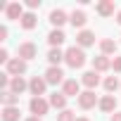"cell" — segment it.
<instances>
[{
	"mask_svg": "<svg viewBox=\"0 0 121 121\" xmlns=\"http://www.w3.org/2000/svg\"><path fill=\"white\" fill-rule=\"evenodd\" d=\"M76 43H78V48L93 45V43H95V33H93V31H78V36H76Z\"/></svg>",
	"mask_w": 121,
	"mask_h": 121,
	"instance_id": "obj_10",
	"label": "cell"
},
{
	"mask_svg": "<svg viewBox=\"0 0 121 121\" xmlns=\"http://www.w3.org/2000/svg\"><path fill=\"white\" fill-rule=\"evenodd\" d=\"M100 50H102V55H112L116 50V43L109 40V38H104V40H100Z\"/></svg>",
	"mask_w": 121,
	"mask_h": 121,
	"instance_id": "obj_23",
	"label": "cell"
},
{
	"mask_svg": "<svg viewBox=\"0 0 121 121\" xmlns=\"http://www.w3.org/2000/svg\"><path fill=\"white\" fill-rule=\"evenodd\" d=\"M0 40H7V29L0 26Z\"/></svg>",
	"mask_w": 121,
	"mask_h": 121,
	"instance_id": "obj_31",
	"label": "cell"
},
{
	"mask_svg": "<svg viewBox=\"0 0 121 121\" xmlns=\"http://www.w3.org/2000/svg\"><path fill=\"white\" fill-rule=\"evenodd\" d=\"M116 22H119V24H121V10H119V14H116Z\"/></svg>",
	"mask_w": 121,
	"mask_h": 121,
	"instance_id": "obj_33",
	"label": "cell"
},
{
	"mask_svg": "<svg viewBox=\"0 0 121 121\" xmlns=\"http://www.w3.org/2000/svg\"><path fill=\"white\" fill-rule=\"evenodd\" d=\"M69 22H71L74 26H78V29H81V26L86 24V12H83V10H74V12H71V17H69Z\"/></svg>",
	"mask_w": 121,
	"mask_h": 121,
	"instance_id": "obj_19",
	"label": "cell"
},
{
	"mask_svg": "<svg viewBox=\"0 0 121 121\" xmlns=\"http://www.w3.org/2000/svg\"><path fill=\"white\" fill-rule=\"evenodd\" d=\"M0 62H10V55H7V50H0Z\"/></svg>",
	"mask_w": 121,
	"mask_h": 121,
	"instance_id": "obj_30",
	"label": "cell"
},
{
	"mask_svg": "<svg viewBox=\"0 0 121 121\" xmlns=\"http://www.w3.org/2000/svg\"><path fill=\"white\" fill-rule=\"evenodd\" d=\"M26 71V62L22 57H17V59H10L7 62V74H14V76H19V74H24Z\"/></svg>",
	"mask_w": 121,
	"mask_h": 121,
	"instance_id": "obj_4",
	"label": "cell"
},
{
	"mask_svg": "<svg viewBox=\"0 0 121 121\" xmlns=\"http://www.w3.org/2000/svg\"><path fill=\"white\" fill-rule=\"evenodd\" d=\"M78 90H81V86H78V81H74V78H71V81H64V86H62V93H64L67 97H76V95H81Z\"/></svg>",
	"mask_w": 121,
	"mask_h": 121,
	"instance_id": "obj_8",
	"label": "cell"
},
{
	"mask_svg": "<svg viewBox=\"0 0 121 121\" xmlns=\"http://www.w3.org/2000/svg\"><path fill=\"white\" fill-rule=\"evenodd\" d=\"M29 107H31V112H33V114H36V116L40 119L43 114H48V107H50V102H45L43 97H33Z\"/></svg>",
	"mask_w": 121,
	"mask_h": 121,
	"instance_id": "obj_2",
	"label": "cell"
},
{
	"mask_svg": "<svg viewBox=\"0 0 121 121\" xmlns=\"http://www.w3.org/2000/svg\"><path fill=\"white\" fill-rule=\"evenodd\" d=\"M50 22H52L55 26H62V24L67 22V14H64L62 10H52V12H50Z\"/></svg>",
	"mask_w": 121,
	"mask_h": 121,
	"instance_id": "obj_20",
	"label": "cell"
},
{
	"mask_svg": "<svg viewBox=\"0 0 121 121\" xmlns=\"http://www.w3.org/2000/svg\"><path fill=\"white\" fill-rule=\"evenodd\" d=\"M109 121H121V114H116V112H114V114H112V119H109Z\"/></svg>",
	"mask_w": 121,
	"mask_h": 121,
	"instance_id": "obj_32",
	"label": "cell"
},
{
	"mask_svg": "<svg viewBox=\"0 0 121 121\" xmlns=\"http://www.w3.org/2000/svg\"><path fill=\"white\" fill-rule=\"evenodd\" d=\"M36 52H38V50H36L33 43H22V45H19V57L24 59V62H26V59H33Z\"/></svg>",
	"mask_w": 121,
	"mask_h": 121,
	"instance_id": "obj_7",
	"label": "cell"
},
{
	"mask_svg": "<svg viewBox=\"0 0 121 121\" xmlns=\"http://www.w3.org/2000/svg\"><path fill=\"white\" fill-rule=\"evenodd\" d=\"M109 67H112V62H109L107 55H100V57L93 59V71H107Z\"/></svg>",
	"mask_w": 121,
	"mask_h": 121,
	"instance_id": "obj_11",
	"label": "cell"
},
{
	"mask_svg": "<svg viewBox=\"0 0 121 121\" xmlns=\"http://www.w3.org/2000/svg\"><path fill=\"white\" fill-rule=\"evenodd\" d=\"M78 104H81L83 109H90V107H95V104H97V97H95V93H93V90H86V93H81V95H78Z\"/></svg>",
	"mask_w": 121,
	"mask_h": 121,
	"instance_id": "obj_5",
	"label": "cell"
},
{
	"mask_svg": "<svg viewBox=\"0 0 121 121\" xmlns=\"http://www.w3.org/2000/svg\"><path fill=\"white\" fill-rule=\"evenodd\" d=\"M22 26H24V29H29V31H31V29H33V26H36V14H33V12H26V14H24V17H22Z\"/></svg>",
	"mask_w": 121,
	"mask_h": 121,
	"instance_id": "obj_24",
	"label": "cell"
},
{
	"mask_svg": "<svg viewBox=\"0 0 121 121\" xmlns=\"http://www.w3.org/2000/svg\"><path fill=\"white\" fill-rule=\"evenodd\" d=\"M114 107H116V97H114V95H104V97L100 100V109H102V112L112 114V112H114Z\"/></svg>",
	"mask_w": 121,
	"mask_h": 121,
	"instance_id": "obj_14",
	"label": "cell"
},
{
	"mask_svg": "<svg viewBox=\"0 0 121 121\" xmlns=\"http://www.w3.org/2000/svg\"><path fill=\"white\" fill-rule=\"evenodd\" d=\"M64 62H67L71 69H81V67L86 64V52H83V48L71 45V48L64 52Z\"/></svg>",
	"mask_w": 121,
	"mask_h": 121,
	"instance_id": "obj_1",
	"label": "cell"
},
{
	"mask_svg": "<svg viewBox=\"0 0 121 121\" xmlns=\"http://www.w3.org/2000/svg\"><path fill=\"white\" fill-rule=\"evenodd\" d=\"M116 88H119V81H116V76H107V78H104V90H107V93H114Z\"/></svg>",
	"mask_w": 121,
	"mask_h": 121,
	"instance_id": "obj_25",
	"label": "cell"
},
{
	"mask_svg": "<svg viewBox=\"0 0 121 121\" xmlns=\"http://www.w3.org/2000/svg\"><path fill=\"white\" fill-rule=\"evenodd\" d=\"M97 12H100L102 17L114 14V3H112V0H104V3H100V5H97Z\"/></svg>",
	"mask_w": 121,
	"mask_h": 121,
	"instance_id": "obj_21",
	"label": "cell"
},
{
	"mask_svg": "<svg viewBox=\"0 0 121 121\" xmlns=\"http://www.w3.org/2000/svg\"><path fill=\"white\" fill-rule=\"evenodd\" d=\"M26 121H40V119H38V116H31V119H26Z\"/></svg>",
	"mask_w": 121,
	"mask_h": 121,
	"instance_id": "obj_34",
	"label": "cell"
},
{
	"mask_svg": "<svg viewBox=\"0 0 121 121\" xmlns=\"http://www.w3.org/2000/svg\"><path fill=\"white\" fill-rule=\"evenodd\" d=\"M26 5H29V10H36V7H40V0H29Z\"/></svg>",
	"mask_w": 121,
	"mask_h": 121,
	"instance_id": "obj_29",
	"label": "cell"
},
{
	"mask_svg": "<svg viewBox=\"0 0 121 121\" xmlns=\"http://www.w3.org/2000/svg\"><path fill=\"white\" fill-rule=\"evenodd\" d=\"M57 121H74V112H71V109H64L62 114H59Z\"/></svg>",
	"mask_w": 121,
	"mask_h": 121,
	"instance_id": "obj_26",
	"label": "cell"
},
{
	"mask_svg": "<svg viewBox=\"0 0 121 121\" xmlns=\"http://www.w3.org/2000/svg\"><path fill=\"white\" fill-rule=\"evenodd\" d=\"M50 104L64 112V104H67V95H64V93H52V95H50Z\"/></svg>",
	"mask_w": 121,
	"mask_h": 121,
	"instance_id": "obj_16",
	"label": "cell"
},
{
	"mask_svg": "<svg viewBox=\"0 0 121 121\" xmlns=\"http://www.w3.org/2000/svg\"><path fill=\"white\" fill-rule=\"evenodd\" d=\"M3 121H19V107H3Z\"/></svg>",
	"mask_w": 121,
	"mask_h": 121,
	"instance_id": "obj_18",
	"label": "cell"
},
{
	"mask_svg": "<svg viewBox=\"0 0 121 121\" xmlns=\"http://www.w3.org/2000/svg\"><path fill=\"white\" fill-rule=\"evenodd\" d=\"M26 86H29V83H26L22 76H14V78H12V83H10V90H12L14 95H19V93H24V90H26Z\"/></svg>",
	"mask_w": 121,
	"mask_h": 121,
	"instance_id": "obj_15",
	"label": "cell"
},
{
	"mask_svg": "<svg viewBox=\"0 0 121 121\" xmlns=\"http://www.w3.org/2000/svg\"><path fill=\"white\" fill-rule=\"evenodd\" d=\"M5 14H7V19H22V17H24V10H22L19 3H10V5L5 7Z\"/></svg>",
	"mask_w": 121,
	"mask_h": 121,
	"instance_id": "obj_9",
	"label": "cell"
},
{
	"mask_svg": "<svg viewBox=\"0 0 121 121\" xmlns=\"http://www.w3.org/2000/svg\"><path fill=\"white\" fill-rule=\"evenodd\" d=\"M62 59H64V52L59 50V48H52V50L48 52V62H50L52 67H57L59 62H62Z\"/></svg>",
	"mask_w": 121,
	"mask_h": 121,
	"instance_id": "obj_17",
	"label": "cell"
},
{
	"mask_svg": "<svg viewBox=\"0 0 121 121\" xmlns=\"http://www.w3.org/2000/svg\"><path fill=\"white\" fill-rule=\"evenodd\" d=\"M76 121H88V119H86V116H81V119H76Z\"/></svg>",
	"mask_w": 121,
	"mask_h": 121,
	"instance_id": "obj_35",
	"label": "cell"
},
{
	"mask_svg": "<svg viewBox=\"0 0 121 121\" xmlns=\"http://www.w3.org/2000/svg\"><path fill=\"white\" fill-rule=\"evenodd\" d=\"M45 81H48V83H62V81H64V71L59 69V67H50V69L45 71Z\"/></svg>",
	"mask_w": 121,
	"mask_h": 121,
	"instance_id": "obj_6",
	"label": "cell"
},
{
	"mask_svg": "<svg viewBox=\"0 0 121 121\" xmlns=\"http://www.w3.org/2000/svg\"><path fill=\"white\" fill-rule=\"evenodd\" d=\"M17 102H19V97H17L12 90H5V93H3V104H5V107H17Z\"/></svg>",
	"mask_w": 121,
	"mask_h": 121,
	"instance_id": "obj_22",
	"label": "cell"
},
{
	"mask_svg": "<svg viewBox=\"0 0 121 121\" xmlns=\"http://www.w3.org/2000/svg\"><path fill=\"white\" fill-rule=\"evenodd\" d=\"M45 86H48V81H45V78H38V76H33V78L29 81V90H31L36 97H40V95L45 93Z\"/></svg>",
	"mask_w": 121,
	"mask_h": 121,
	"instance_id": "obj_3",
	"label": "cell"
},
{
	"mask_svg": "<svg viewBox=\"0 0 121 121\" xmlns=\"http://www.w3.org/2000/svg\"><path fill=\"white\" fill-rule=\"evenodd\" d=\"M112 69L114 71H121V57H114L112 59Z\"/></svg>",
	"mask_w": 121,
	"mask_h": 121,
	"instance_id": "obj_28",
	"label": "cell"
},
{
	"mask_svg": "<svg viewBox=\"0 0 121 121\" xmlns=\"http://www.w3.org/2000/svg\"><path fill=\"white\" fill-rule=\"evenodd\" d=\"M48 40H50V45H52V48H59V45H62V43L67 40V36H64V31H59V29H55V31H50Z\"/></svg>",
	"mask_w": 121,
	"mask_h": 121,
	"instance_id": "obj_12",
	"label": "cell"
},
{
	"mask_svg": "<svg viewBox=\"0 0 121 121\" xmlns=\"http://www.w3.org/2000/svg\"><path fill=\"white\" fill-rule=\"evenodd\" d=\"M81 81H83V86H88V88L93 90V88H95V86L100 83V74H97V71H86Z\"/></svg>",
	"mask_w": 121,
	"mask_h": 121,
	"instance_id": "obj_13",
	"label": "cell"
},
{
	"mask_svg": "<svg viewBox=\"0 0 121 121\" xmlns=\"http://www.w3.org/2000/svg\"><path fill=\"white\" fill-rule=\"evenodd\" d=\"M12 81H10V74H0V86H3V88H7Z\"/></svg>",
	"mask_w": 121,
	"mask_h": 121,
	"instance_id": "obj_27",
	"label": "cell"
}]
</instances>
